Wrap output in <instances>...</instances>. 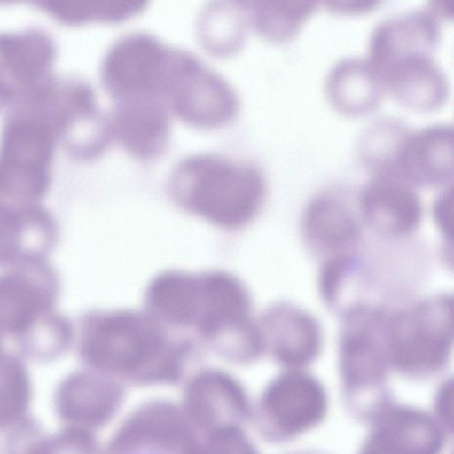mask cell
I'll list each match as a JSON object with an SVG mask.
<instances>
[{"mask_svg":"<svg viewBox=\"0 0 454 454\" xmlns=\"http://www.w3.org/2000/svg\"><path fill=\"white\" fill-rule=\"evenodd\" d=\"M175 198L189 210L223 228L250 222L267 192L261 168L215 153H196L180 160L169 177Z\"/></svg>","mask_w":454,"mask_h":454,"instance_id":"6da1fadb","label":"cell"},{"mask_svg":"<svg viewBox=\"0 0 454 454\" xmlns=\"http://www.w3.org/2000/svg\"><path fill=\"white\" fill-rule=\"evenodd\" d=\"M389 319L359 310L348 320L339 356L341 395L347 411L369 424L395 399L387 385Z\"/></svg>","mask_w":454,"mask_h":454,"instance_id":"7a4b0ae2","label":"cell"},{"mask_svg":"<svg viewBox=\"0 0 454 454\" xmlns=\"http://www.w3.org/2000/svg\"><path fill=\"white\" fill-rule=\"evenodd\" d=\"M452 322V301L445 296L426 301L389 319L390 366L412 380L438 374L450 358Z\"/></svg>","mask_w":454,"mask_h":454,"instance_id":"3957f363","label":"cell"},{"mask_svg":"<svg viewBox=\"0 0 454 454\" xmlns=\"http://www.w3.org/2000/svg\"><path fill=\"white\" fill-rule=\"evenodd\" d=\"M160 101L184 121L200 128L230 122L239 109L235 88L194 54L175 48Z\"/></svg>","mask_w":454,"mask_h":454,"instance_id":"277c9868","label":"cell"},{"mask_svg":"<svg viewBox=\"0 0 454 454\" xmlns=\"http://www.w3.org/2000/svg\"><path fill=\"white\" fill-rule=\"evenodd\" d=\"M157 319L132 311L90 312L80 325L79 352L94 365H130L172 347Z\"/></svg>","mask_w":454,"mask_h":454,"instance_id":"5b68a950","label":"cell"},{"mask_svg":"<svg viewBox=\"0 0 454 454\" xmlns=\"http://www.w3.org/2000/svg\"><path fill=\"white\" fill-rule=\"evenodd\" d=\"M60 280L46 261L9 268L0 274V341L12 340L16 348L58 313L55 306Z\"/></svg>","mask_w":454,"mask_h":454,"instance_id":"8992f818","label":"cell"},{"mask_svg":"<svg viewBox=\"0 0 454 454\" xmlns=\"http://www.w3.org/2000/svg\"><path fill=\"white\" fill-rule=\"evenodd\" d=\"M174 48L147 32L135 31L120 36L103 59L101 74L105 86L118 100H160Z\"/></svg>","mask_w":454,"mask_h":454,"instance_id":"52a82bcc","label":"cell"},{"mask_svg":"<svg viewBox=\"0 0 454 454\" xmlns=\"http://www.w3.org/2000/svg\"><path fill=\"white\" fill-rule=\"evenodd\" d=\"M329 406L325 385L303 369L287 370L278 376L265 397L272 434L282 442H292L320 426Z\"/></svg>","mask_w":454,"mask_h":454,"instance_id":"ba28073f","label":"cell"},{"mask_svg":"<svg viewBox=\"0 0 454 454\" xmlns=\"http://www.w3.org/2000/svg\"><path fill=\"white\" fill-rule=\"evenodd\" d=\"M368 427L357 454H442L450 436L431 412L395 401Z\"/></svg>","mask_w":454,"mask_h":454,"instance_id":"9c48e42d","label":"cell"},{"mask_svg":"<svg viewBox=\"0 0 454 454\" xmlns=\"http://www.w3.org/2000/svg\"><path fill=\"white\" fill-rule=\"evenodd\" d=\"M198 277L199 301L193 327L207 340L242 348L254 328L248 318L247 290L237 278L224 272Z\"/></svg>","mask_w":454,"mask_h":454,"instance_id":"30bf717a","label":"cell"},{"mask_svg":"<svg viewBox=\"0 0 454 454\" xmlns=\"http://www.w3.org/2000/svg\"><path fill=\"white\" fill-rule=\"evenodd\" d=\"M440 35V19L428 7L397 13L374 27L366 58L380 74L400 59L432 53Z\"/></svg>","mask_w":454,"mask_h":454,"instance_id":"8fae6325","label":"cell"},{"mask_svg":"<svg viewBox=\"0 0 454 454\" xmlns=\"http://www.w3.org/2000/svg\"><path fill=\"white\" fill-rule=\"evenodd\" d=\"M395 175L411 184L436 185L453 176V125L438 121L411 129L400 147Z\"/></svg>","mask_w":454,"mask_h":454,"instance_id":"7c38bea8","label":"cell"},{"mask_svg":"<svg viewBox=\"0 0 454 454\" xmlns=\"http://www.w3.org/2000/svg\"><path fill=\"white\" fill-rule=\"evenodd\" d=\"M59 230L43 207H0V267L45 261L53 249Z\"/></svg>","mask_w":454,"mask_h":454,"instance_id":"4fadbf2b","label":"cell"},{"mask_svg":"<svg viewBox=\"0 0 454 454\" xmlns=\"http://www.w3.org/2000/svg\"><path fill=\"white\" fill-rule=\"evenodd\" d=\"M112 138L140 159L157 156L170 135V112L159 99L118 100L108 115Z\"/></svg>","mask_w":454,"mask_h":454,"instance_id":"5bb4252c","label":"cell"},{"mask_svg":"<svg viewBox=\"0 0 454 454\" xmlns=\"http://www.w3.org/2000/svg\"><path fill=\"white\" fill-rule=\"evenodd\" d=\"M380 76L386 93L418 110L442 106L450 94V80L432 53H416L398 59Z\"/></svg>","mask_w":454,"mask_h":454,"instance_id":"9a60e30c","label":"cell"},{"mask_svg":"<svg viewBox=\"0 0 454 454\" xmlns=\"http://www.w3.org/2000/svg\"><path fill=\"white\" fill-rule=\"evenodd\" d=\"M260 331L263 347L269 346L287 370L303 369L320 350L321 335L317 321L291 305H278L270 309Z\"/></svg>","mask_w":454,"mask_h":454,"instance_id":"2e32d148","label":"cell"},{"mask_svg":"<svg viewBox=\"0 0 454 454\" xmlns=\"http://www.w3.org/2000/svg\"><path fill=\"white\" fill-rule=\"evenodd\" d=\"M359 202L370 223L388 234L411 231L422 214L421 201L412 184L392 174H373L364 185Z\"/></svg>","mask_w":454,"mask_h":454,"instance_id":"e0dca14e","label":"cell"},{"mask_svg":"<svg viewBox=\"0 0 454 454\" xmlns=\"http://www.w3.org/2000/svg\"><path fill=\"white\" fill-rule=\"evenodd\" d=\"M323 87L334 109L353 116L373 111L386 94L380 74L361 56L339 59L328 70Z\"/></svg>","mask_w":454,"mask_h":454,"instance_id":"ac0fdd59","label":"cell"},{"mask_svg":"<svg viewBox=\"0 0 454 454\" xmlns=\"http://www.w3.org/2000/svg\"><path fill=\"white\" fill-rule=\"evenodd\" d=\"M348 199L344 191L330 189L309 202L305 214V233L315 248L333 252L357 238L358 224Z\"/></svg>","mask_w":454,"mask_h":454,"instance_id":"d6986e66","label":"cell"},{"mask_svg":"<svg viewBox=\"0 0 454 454\" xmlns=\"http://www.w3.org/2000/svg\"><path fill=\"white\" fill-rule=\"evenodd\" d=\"M148 305L154 316L177 326H193L199 301V278L171 271L159 275L148 287Z\"/></svg>","mask_w":454,"mask_h":454,"instance_id":"ffe728a7","label":"cell"},{"mask_svg":"<svg viewBox=\"0 0 454 454\" xmlns=\"http://www.w3.org/2000/svg\"><path fill=\"white\" fill-rule=\"evenodd\" d=\"M248 23L262 37L286 42L295 37L316 11L311 0H261L241 2Z\"/></svg>","mask_w":454,"mask_h":454,"instance_id":"44dd1931","label":"cell"},{"mask_svg":"<svg viewBox=\"0 0 454 454\" xmlns=\"http://www.w3.org/2000/svg\"><path fill=\"white\" fill-rule=\"evenodd\" d=\"M411 129L394 115H380L368 122L356 140L360 161L376 173L395 175L397 155Z\"/></svg>","mask_w":454,"mask_h":454,"instance_id":"7402d4cb","label":"cell"},{"mask_svg":"<svg viewBox=\"0 0 454 454\" xmlns=\"http://www.w3.org/2000/svg\"><path fill=\"white\" fill-rule=\"evenodd\" d=\"M7 432L4 454H90L87 439L76 428L65 427L47 434L29 415Z\"/></svg>","mask_w":454,"mask_h":454,"instance_id":"603a6c76","label":"cell"},{"mask_svg":"<svg viewBox=\"0 0 454 454\" xmlns=\"http://www.w3.org/2000/svg\"><path fill=\"white\" fill-rule=\"evenodd\" d=\"M32 380L23 361L0 348V432L8 431L28 416Z\"/></svg>","mask_w":454,"mask_h":454,"instance_id":"cb8c5ba5","label":"cell"},{"mask_svg":"<svg viewBox=\"0 0 454 454\" xmlns=\"http://www.w3.org/2000/svg\"><path fill=\"white\" fill-rule=\"evenodd\" d=\"M202 14L199 26L200 36L210 51L226 53L239 49L248 23L242 3L235 6H209Z\"/></svg>","mask_w":454,"mask_h":454,"instance_id":"d4e9b609","label":"cell"},{"mask_svg":"<svg viewBox=\"0 0 454 454\" xmlns=\"http://www.w3.org/2000/svg\"><path fill=\"white\" fill-rule=\"evenodd\" d=\"M430 412L450 435L453 424V387L451 380H446L439 387L434 396Z\"/></svg>","mask_w":454,"mask_h":454,"instance_id":"484cf974","label":"cell"},{"mask_svg":"<svg viewBox=\"0 0 454 454\" xmlns=\"http://www.w3.org/2000/svg\"><path fill=\"white\" fill-rule=\"evenodd\" d=\"M380 3L378 0H329L323 4L333 12L363 14L375 9Z\"/></svg>","mask_w":454,"mask_h":454,"instance_id":"4316f807","label":"cell"},{"mask_svg":"<svg viewBox=\"0 0 454 454\" xmlns=\"http://www.w3.org/2000/svg\"><path fill=\"white\" fill-rule=\"evenodd\" d=\"M453 191L452 185L447 187L435 204L436 217L443 231H451Z\"/></svg>","mask_w":454,"mask_h":454,"instance_id":"83f0119b","label":"cell"},{"mask_svg":"<svg viewBox=\"0 0 454 454\" xmlns=\"http://www.w3.org/2000/svg\"><path fill=\"white\" fill-rule=\"evenodd\" d=\"M427 7L440 19L452 17L454 12V0H434L427 4Z\"/></svg>","mask_w":454,"mask_h":454,"instance_id":"f1b7e54d","label":"cell"},{"mask_svg":"<svg viewBox=\"0 0 454 454\" xmlns=\"http://www.w3.org/2000/svg\"><path fill=\"white\" fill-rule=\"evenodd\" d=\"M292 454H328V453L321 451V450H309L297 451V452H294Z\"/></svg>","mask_w":454,"mask_h":454,"instance_id":"f546056e","label":"cell"},{"mask_svg":"<svg viewBox=\"0 0 454 454\" xmlns=\"http://www.w3.org/2000/svg\"><path fill=\"white\" fill-rule=\"evenodd\" d=\"M138 454H157V453H151V452H142V453H138Z\"/></svg>","mask_w":454,"mask_h":454,"instance_id":"4dcf8cb0","label":"cell"},{"mask_svg":"<svg viewBox=\"0 0 454 454\" xmlns=\"http://www.w3.org/2000/svg\"><path fill=\"white\" fill-rule=\"evenodd\" d=\"M1 344H2V342L0 341V348H1Z\"/></svg>","mask_w":454,"mask_h":454,"instance_id":"1f68e13d","label":"cell"}]
</instances>
